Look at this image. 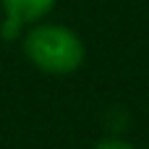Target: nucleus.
I'll use <instances>...</instances> for the list:
<instances>
[{"mask_svg": "<svg viewBox=\"0 0 149 149\" xmlns=\"http://www.w3.org/2000/svg\"><path fill=\"white\" fill-rule=\"evenodd\" d=\"M24 55L26 60L50 76H68L76 73L86 60V47L81 37L65 24L39 21L24 34Z\"/></svg>", "mask_w": 149, "mask_h": 149, "instance_id": "f257e3e1", "label": "nucleus"}, {"mask_svg": "<svg viewBox=\"0 0 149 149\" xmlns=\"http://www.w3.org/2000/svg\"><path fill=\"white\" fill-rule=\"evenodd\" d=\"M5 18L0 24L3 39H18L24 26H34L50 16L58 0H0Z\"/></svg>", "mask_w": 149, "mask_h": 149, "instance_id": "f03ea898", "label": "nucleus"}, {"mask_svg": "<svg viewBox=\"0 0 149 149\" xmlns=\"http://www.w3.org/2000/svg\"><path fill=\"white\" fill-rule=\"evenodd\" d=\"M92 149H136V147L128 144L126 139H102V141H97Z\"/></svg>", "mask_w": 149, "mask_h": 149, "instance_id": "7ed1b4c3", "label": "nucleus"}]
</instances>
